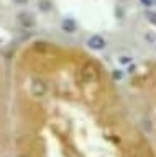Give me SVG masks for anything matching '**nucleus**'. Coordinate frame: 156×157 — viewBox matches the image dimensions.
<instances>
[{
    "label": "nucleus",
    "mask_w": 156,
    "mask_h": 157,
    "mask_svg": "<svg viewBox=\"0 0 156 157\" xmlns=\"http://www.w3.org/2000/svg\"><path fill=\"white\" fill-rule=\"evenodd\" d=\"M38 5H41L43 10H48V8H50V3H48V0H40V3H38Z\"/></svg>",
    "instance_id": "obj_6"
},
{
    "label": "nucleus",
    "mask_w": 156,
    "mask_h": 157,
    "mask_svg": "<svg viewBox=\"0 0 156 157\" xmlns=\"http://www.w3.org/2000/svg\"><path fill=\"white\" fill-rule=\"evenodd\" d=\"M17 20L22 23V26H26V28H31V26H35V18H33L30 13H25V12L18 13Z\"/></svg>",
    "instance_id": "obj_3"
},
{
    "label": "nucleus",
    "mask_w": 156,
    "mask_h": 157,
    "mask_svg": "<svg viewBox=\"0 0 156 157\" xmlns=\"http://www.w3.org/2000/svg\"><path fill=\"white\" fill-rule=\"evenodd\" d=\"M87 44H89V48L90 49H104L105 48V39L99 36V34H95V36H90L89 38V41H87Z\"/></svg>",
    "instance_id": "obj_2"
},
{
    "label": "nucleus",
    "mask_w": 156,
    "mask_h": 157,
    "mask_svg": "<svg viewBox=\"0 0 156 157\" xmlns=\"http://www.w3.org/2000/svg\"><path fill=\"white\" fill-rule=\"evenodd\" d=\"M15 2H17V3H26L28 0H15Z\"/></svg>",
    "instance_id": "obj_9"
},
{
    "label": "nucleus",
    "mask_w": 156,
    "mask_h": 157,
    "mask_svg": "<svg viewBox=\"0 0 156 157\" xmlns=\"http://www.w3.org/2000/svg\"><path fill=\"white\" fill-rule=\"evenodd\" d=\"M146 18L150 20V23L156 25V13L154 12H148V13H146Z\"/></svg>",
    "instance_id": "obj_5"
},
{
    "label": "nucleus",
    "mask_w": 156,
    "mask_h": 157,
    "mask_svg": "<svg viewBox=\"0 0 156 157\" xmlns=\"http://www.w3.org/2000/svg\"><path fill=\"white\" fill-rule=\"evenodd\" d=\"M17 157H153L143 142L126 144L117 129H97L64 103L30 105L18 120Z\"/></svg>",
    "instance_id": "obj_1"
},
{
    "label": "nucleus",
    "mask_w": 156,
    "mask_h": 157,
    "mask_svg": "<svg viewBox=\"0 0 156 157\" xmlns=\"http://www.w3.org/2000/svg\"><path fill=\"white\" fill-rule=\"evenodd\" d=\"M114 77L117 78V80H120V78H122V72H117V71H115V72H114Z\"/></svg>",
    "instance_id": "obj_8"
},
{
    "label": "nucleus",
    "mask_w": 156,
    "mask_h": 157,
    "mask_svg": "<svg viewBox=\"0 0 156 157\" xmlns=\"http://www.w3.org/2000/svg\"><path fill=\"white\" fill-rule=\"evenodd\" d=\"M62 26H64V29H67V31H74L76 29V23L72 21V20H64V23H62Z\"/></svg>",
    "instance_id": "obj_4"
},
{
    "label": "nucleus",
    "mask_w": 156,
    "mask_h": 157,
    "mask_svg": "<svg viewBox=\"0 0 156 157\" xmlns=\"http://www.w3.org/2000/svg\"><path fill=\"white\" fill-rule=\"evenodd\" d=\"M141 3H145L146 7H150V5H153V0H141Z\"/></svg>",
    "instance_id": "obj_7"
}]
</instances>
